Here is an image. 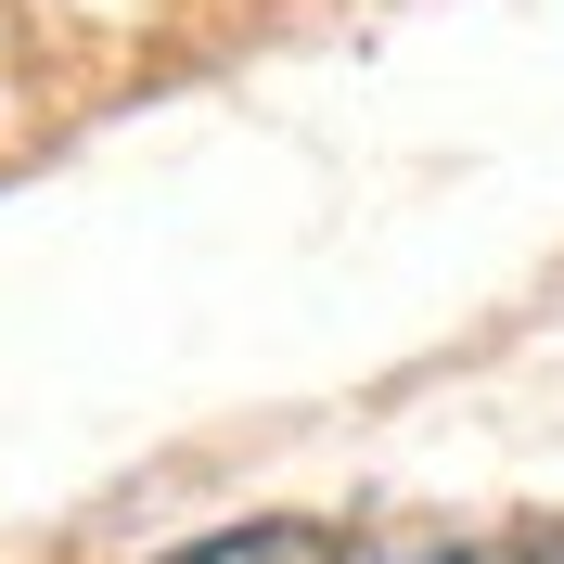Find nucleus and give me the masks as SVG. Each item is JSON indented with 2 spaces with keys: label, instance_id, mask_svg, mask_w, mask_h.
I'll return each mask as SVG.
<instances>
[{
  "label": "nucleus",
  "instance_id": "obj_1",
  "mask_svg": "<svg viewBox=\"0 0 564 564\" xmlns=\"http://www.w3.org/2000/svg\"><path fill=\"white\" fill-rule=\"evenodd\" d=\"M167 564H359V552H347V527H321V513H257V527H218V539H193V552H167Z\"/></svg>",
  "mask_w": 564,
  "mask_h": 564
},
{
  "label": "nucleus",
  "instance_id": "obj_2",
  "mask_svg": "<svg viewBox=\"0 0 564 564\" xmlns=\"http://www.w3.org/2000/svg\"><path fill=\"white\" fill-rule=\"evenodd\" d=\"M411 564H564V527H500V539H449V552H411Z\"/></svg>",
  "mask_w": 564,
  "mask_h": 564
}]
</instances>
